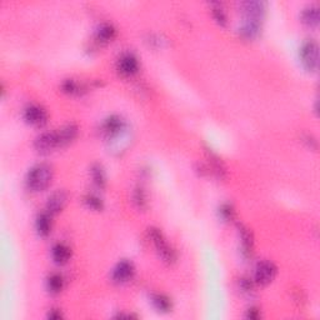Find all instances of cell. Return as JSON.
<instances>
[{
	"label": "cell",
	"mask_w": 320,
	"mask_h": 320,
	"mask_svg": "<svg viewBox=\"0 0 320 320\" xmlns=\"http://www.w3.org/2000/svg\"><path fill=\"white\" fill-rule=\"evenodd\" d=\"M53 180V168L49 164H38L29 170L27 185L34 191L45 190Z\"/></svg>",
	"instance_id": "6da1fadb"
},
{
	"label": "cell",
	"mask_w": 320,
	"mask_h": 320,
	"mask_svg": "<svg viewBox=\"0 0 320 320\" xmlns=\"http://www.w3.org/2000/svg\"><path fill=\"white\" fill-rule=\"evenodd\" d=\"M149 237H150L151 241L155 245L156 251H158V254L163 260L167 261V263H173L177 259L174 249L169 245V243H168L165 237L163 235V233L159 229L150 228L149 229Z\"/></svg>",
	"instance_id": "7a4b0ae2"
},
{
	"label": "cell",
	"mask_w": 320,
	"mask_h": 320,
	"mask_svg": "<svg viewBox=\"0 0 320 320\" xmlns=\"http://www.w3.org/2000/svg\"><path fill=\"white\" fill-rule=\"evenodd\" d=\"M318 55L319 46L316 41L308 40L303 44L300 49V58L304 67L310 72H315L318 69Z\"/></svg>",
	"instance_id": "3957f363"
},
{
	"label": "cell",
	"mask_w": 320,
	"mask_h": 320,
	"mask_svg": "<svg viewBox=\"0 0 320 320\" xmlns=\"http://www.w3.org/2000/svg\"><path fill=\"white\" fill-rule=\"evenodd\" d=\"M277 275V266L272 261H261L256 265L255 269V282L260 285H266L273 282Z\"/></svg>",
	"instance_id": "277c9868"
},
{
	"label": "cell",
	"mask_w": 320,
	"mask_h": 320,
	"mask_svg": "<svg viewBox=\"0 0 320 320\" xmlns=\"http://www.w3.org/2000/svg\"><path fill=\"white\" fill-rule=\"evenodd\" d=\"M58 146H60L58 132L44 133L40 136H38L35 140V148L40 153H49Z\"/></svg>",
	"instance_id": "5b68a950"
},
{
	"label": "cell",
	"mask_w": 320,
	"mask_h": 320,
	"mask_svg": "<svg viewBox=\"0 0 320 320\" xmlns=\"http://www.w3.org/2000/svg\"><path fill=\"white\" fill-rule=\"evenodd\" d=\"M241 12L245 15V19L259 20L261 22L265 10V4L263 2H244L240 4Z\"/></svg>",
	"instance_id": "8992f818"
},
{
	"label": "cell",
	"mask_w": 320,
	"mask_h": 320,
	"mask_svg": "<svg viewBox=\"0 0 320 320\" xmlns=\"http://www.w3.org/2000/svg\"><path fill=\"white\" fill-rule=\"evenodd\" d=\"M123 129H124V122L118 115L109 117L108 119L104 120L103 125H101V133L110 139L122 133Z\"/></svg>",
	"instance_id": "52a82bcc"
},
{
	"label": "cell",
	"mask_w": 320,
	"mask_h": 320,
	"mask_svg": "<svg viewBox=\"0 0 320 320\" xmlns=\"http://www.w3.org/2000/svg\"><path fill=\"white\" fill-rule=\"evenodd\" d=\"M24 118L29 124L40 127V125H44L46 123L48 114H46V112L44 110V108L39 105H30L25 109Z\"/></svg>",
	"instance_id": "ba28073f"
},
{
	"label": "cell",
	"mask_w": 320,
	"mask_h": 320,
	"mask_svg": "<svg viewBox=\"0 0 320 320\" xmlns=\"http://www.w3.org/2000/svg\"><path fill=\"white\" fill-rule=\"evenodd\" d=\"M134 272V265L132 261L123 260L118 264L117 266L113 270V280L115 283H125L128 280H130L133 278Z\"/></svg>",
	"instance_id": "9c48e42d"
},
{
	"label": "cell",
	"mask_w": 320,
	"mask_h": 320,
	"mask_svg": "<svg viewBox=\"0 0 320 320\" xmlns=\"http://www.w3.org/2000/svg\"><path fill=\"white\" fill-rule=\"evenodd\" d=\"M68 201V195L65 191L58 190L55 193L51 194L48 198L46 201V211L49 214H57L59 211H62L64 209V206L67 205Z\"/></svg>",
	"instance_id": "30bf717a"
},
{
	"label": "cell",
	"mask_w": 320,
	"mask_h": 320,
	"mask_svg": "<svg viewBox=\"0 0 320 320\" xmlns=\"http://www.w3.org/2000/svg\"><path fill=\"white\" fill-rule=\"evenodd\" d=\"M139 69V63L133 54H124L118 62V70L125 77L134 75Z\"/></svg>",
	"instance_id": "8fae6325"
},
{
	"label": "cell",
	"mask_w": 320,
	"mask_h": 320,
	"mask_svg": "<svg viewBox=\"0 0 320 320\" xmlns=\"http://www.w3.org/2000/svg\"><path fill=\"white\" fill-rule=\"evenodd\" d=\"M261 28V22L259 20L244 19L243 25L239 28V34L245 39H253L259 34Z\"/></svg>",
	"instance_id": "7c38bea8"
},
{
	"label": "cell",
	"mask_w": 320,
	"mask_h": 320,
	"mask_svg": "<svg viewBox=\"0 0 320 320\" xmlns=\"http://www.w3.org/2000/svg\"><path fill=\"white\" fill-rule=\"evenodd\" d=\"M301 22L308 27H316L319 23V8L315 4L304 8L301 13Z\"/></svg>",
	"instance_id": "4fadbf2b"
},
{
	"label": "cell",
	"mask_w": 320,
	"mask_h": 320,
	"mask_svg": "<svg viewBox=\"0 0 320 320\" xmlns=\"http://www.w3.org/2000/svg\"><path fill=\"white\" fill-rule=\"evenodd\" d=\"M51 254H53V259L55 260V263L65 264L69 260L70 256H72V250H70V248L67 244L58 243L57 245H54Z\"/></svg>",
	"instance_id": "5bb4252c"
},
{
	"label": "cell",
	"mask_w": 320,
	"mask_h": 320,
	"mask_svg": "<svg viewBox=\"0 0 320 320\" xmlns=\"http://www.w3.org/2000/svg\"><path fill=\"white\" fill-rule=\"evenodd\" d=\"M78 135V127L74 124H69L67 127L58 130V136H59L60 146H64L67 144L72 143Z\"/></svg>",
	"instance_id": "9a60e30c"
},
{
	"label": "cell",
	"mask_w": 320,
	"mask_h": 320,
	"mask_svg": "<svg viewBox=\"0 0 320 320\" xmlns=\"http://www.w3.org/2000/svg\"><path fill=\"white\" fill-rule=\"evenodd\" d=\"M35 225L39 234L43 235V237H46L51 230V214H49L48 211L39 214L36 217Z\"/></svg>",
	"instance_id": "2e32d148"
},
{
	"label": "cell",
	"mask_w": 320,
	"mask_h": 320,
	"mask_svg": "<svg viewBox=\"0 0 320 320\" xmlns=\"http://www.w3.org/2000/svg\"><path fill=\"white\" fill-rule=\"evenodd\" d=\"M117 30L112 24H103L96 30V39L100 43H109L115 38Z\"/></svg>",
	"instance_id": "e0dca14e"
},
{
	"label": "cell",
	"mask_w": 320,
	"mask_h": 320,
	"mask_svg": "<svg viewBox=\"0 0 320 320\" xmlns=\"http://www.w3.org/2000/svg\"><path fill=\"white\" fill-rule=\"evenodd\" d=\"M151 301L159 311H164V313L169 311L173 306L172 300L164 294H154L151 295Z\"/></svg>",
	"instance_id": "ac0fdd59"
},
{
	"label": "cell",
	"mask_w": 320,
	"mask_h": 320,
	"mask_svg": "<svg viewBox=\"0 0 320 320\" xmlns=\"http://www.w3.org/2000/svg\"><path fill=\"white\" fill-rule=\"evenodd\" d=\"M91 177H93L94 183L98 185L99 188H104L106 183V177L105 172H104V168L100 164H94L91 167Z\"/></svg>",
	"instance_id": "d6986e66"
},
{
	"label": "cell",
	"mask_w": 320,
	"mask_h": 320,
	"mask_svg": "<svg viewBox=\"0 0 320 320\" xmlns=\"http://www.w3.org/2000/svg\"><path fill=\"white\" fill-rule=\"evenodd\" d=\"M48 289L49 292L53 294L60 293V290L64 287V279H63L62 275L59 274H51L50 277L48 278Z\"/></svg>",
	"instance_id": "ffe728a7"
},
{
	"label": "cell",
	"mask_w": 320,
	"mask_h": 320,
	"mask_svg": "<svg viewBox=\"0 0 320 320\" xmlns=\"http://www.w3.org/2000/svg\"><path fill=\"white\" fill-rule=\"evenodd\" d=\"M240 238H241V246H243L244 254H250L251 249H253V238H251V233L248 229L241 227L240 228Z\"/></svg>",
	"instance_id": "44dd1931"
},
{
	"label": "cell",
	"mask_w": 320,
	"mask_h": 320,
	"mask_svg": "<svg viewBox=\"0 0 320 320\" xmlns=\"http://www.w3.org/2000/svg\"><path fill=\"white\" fill-rule=\"evenodd\" d=\"M211 9H213L211 12H213V17L215 18V20H217L220 25L227 24V13H225L223 5L220 4V3H213V4H211Z\"/></svg>",
	"instance_id": "7402d4cb"
},
{
	"label": "cell",
	"mask_w": 320,
	"mask_h": 320,
	"mask_svg": "<svg viewBox=\"0 0 320 320\" xmlns=\"http://www.w3.org/2000/svg\"><path fill=\"white\" fill-rule=\"evenodd\" d=\"M133 199H134V203H135V205L138 206V208H144L146 204V195L145 193H144V190L141 188H138L135 191H134V195H133Z\"/></svg>",
	"instance_id": "603a6c76"
},
{
	"label": "cell",
	"mask_w": 320,
	"mask_h": 320,
	"mask_svg": "<svg viewBox=\"0 0 320 320\" xmlns=\"http://www.w3.org/2000/svg\"><path fill=\"white\" fill-rule=\"evenodd\" d=\"M63 90L69 94H78L80 93V86L75 80L68 79L63 83Z\"/></svg>",
	"instance_id": "cb8c5ba5"
},
{
	"label": "cell",
	"mask_w": 320,
	"mask_h": 320,
	"mask_svg": "<svg viewBox=\"0 0 320 320\" xmlns=\"http://www.w3.org/2000/svg\"><path fill=\"white\" fill-rule=\"evenodd\" d=\"M85 203L89 208L95 209V210H101L103 209V201H101L100 198L95 195H86Z\"/></svg>",
	"instance_id": "d4e9b609"
},
{
	"label": "cell",
	"mask_w": 320,
	"mask_h": 320,
	"mask_svg": "<svg viewBox=\"0 0 320 320\" xmlns=\"http://www.w3.org/2000/svg\"><path fill=\"white\" fill-rule=\"evenodd\" d=\"M220 215H222L225 220L233 219V217H234V210H233L232 205H229V204L222 205V208H220Z\"/></svg>",
	"instance_id": "484cf974"
},
{
	"label": "cell",
	"mask_w": 320,
	"mask_h": 320,
	"mask_svg": "<svg viewBox=\"0 0 320 320\" xmlns=\"http://www.w3.org/2000/svg\"><path fill=\"white\" fill-rule=\"evenodd\" d=\"M248 318L258 319V318H260V313H259V310L256 308H251V309H249V311H248Z\"/></svg>",
	"instance_id": "4316f807"
},
{
	"label": "cell",
	"mask_w": 320,
	"mask_h": 320,
	"mask_svg": "<svg viewBox=\"0 0 320 320\" xmlns=\"http://www.w3.org/2000/svg\"><path fill=\"white\" fill-rule=\"evenodd\" d=\"M62 313H60L59 310H55V309H53V310L49 313V318L50 319H60L62 318Z\"/></svg>",
	"instance_id": "83f0119b"
}]
</instances>
